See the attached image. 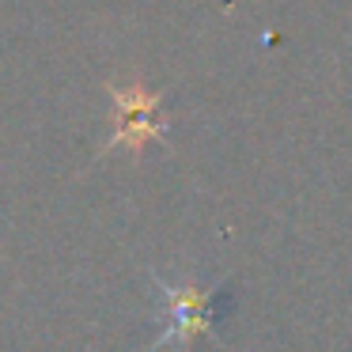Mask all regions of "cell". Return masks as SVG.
Returning <instances> with one entry per match:
<instances>
[{
  "label": "cell",
  "instance_id": "obj_1",
  "mask_svg": "<svg viewBox=\"0 0 352 352\" xmlns=\"http://www.w3.org/2000/svg\"><path fill=\"white\" fill-rule=\"evenodd\" d=\"M155 288V341L148 344V352H160L167 344H175L178 352H190L197 337H208L216 329V288H205L197 280H178V276H160L152 273Z\"/></svg>",
  "mask_w": 352,
  "mask_h": 352
},
{
  "label": "cell",
  "instance_id": "obj_2",
  "mask_svg": "<svg viewBox=\"0 0 352 352\" xmlns=\"http://www.w3.org/2000/svg\"><path fill=\"white\" fill-rule=\"evenodd\" d=\"M110 102H114L118 118H114V133L107 137V144H102V152H118V148H125V152H144L152 140H160L163 133V122L155 118V110H160L163 95L160 91H148L144 84H129V87H110Z\"/></svg>",
  "mask_w": 352,
  "mask_h": 352
}]
</instances>
